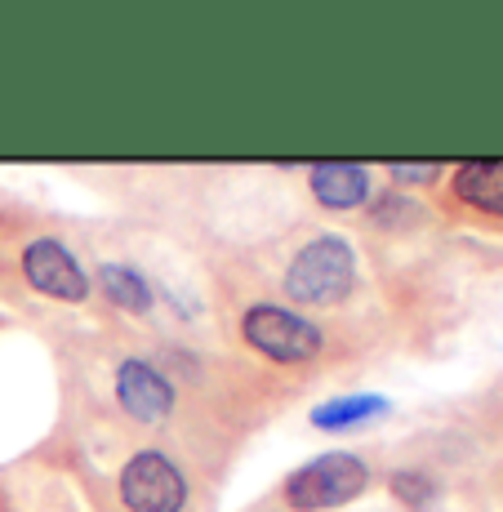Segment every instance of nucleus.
I'll use <instances>...</instances> for the list:
<instances>
[{"instance_id": "f257e3e1", "label": "nucleus", "mask_w": 503, "mask_h": 512, "mask_svg": "<svg viewBox=\"0 0 503 512\" xmlns=\"http://www.w3.org/2000/svg\"><path fill=\"white\" fill-rule=\"evenodd\" d=\"M352 290H357V254L334 232L308 236L281 268V294L299 312L339 308L352 299Z\"/></svg>"}, {"instance_id": "f03ea898", "label": "nucleus", "mask_w": 503, "mask_h": 512, "mask_svg": "<svg viewBox=\"0 0 503 512\" xmlns=\"http://www.w3.org/2000/svg\"><path fill=\"white\" fill-rule=\"evenodd\" d=\"M236 334L241 343L263 357L268 366H285V370H299V366H317L330 348L325 330L308 312L290 308V303H268V299H254L241 308L236 317Z\"/></svg>"}, {"instance_id": "7ed1b4c3", "label": "nucleus", "mask_w": 503, "mask_h": 512, "mask_svg": "<svg viewBox=\"0 0 503 512\" xmlns=\"http://www.w3.org/2000/svg\"><path fill=\"white\" fill-rule=\"evenodd\" d=\"M14 268L23 290H32L36 299L67 303V308H85L94 299L90 268L76 259V250L54 232H32L14 245Z\"/></svg>"}, {"instance_id": "20e7f679", "label": "nucleus", "mask_w": 503, "mask_h": 512, "mask_svg": "<svg viewBox=\"0 0 503 512\" xmlns=\"http://www.w3.org/2000/svg\"><path fill=\"white\" fill-rule=\"evenodd\" d=\"M370 486H374V468L366 455L330 450V455L299 464L281 481V504L290 512H330L361 499Z\"/></svg>"}, {"instance_id": "39448f33", "label": "nucleus", "mask_w": 503, "mask_h": 512, "mask_svg": "<svg viewBox=\"0 0 503 512\" xmlns=\"http://www.w3.org/2000/svg\"><path fill=\"white\" fill-rule=\"evenodd\" d=\"M116 499L125 512H187L192 486L170 450L143 446L116 472Z\"/></svg>"}, {"instance_id": "423d86ee", "label": "nucleus", "mask_w": 503, "mask_h": 512, "mask_svg": "<svg viewBox=\"0 0 503 512\" xmlns=\"http://www.w3.org/2000/svg\"><path fill=\"white\" fill-rule=\"evenodd\" d=\"M112 406L138 428H161L179 406V388L156 357L121 352V357H112Z\"/></svg>"}, {"instance_id": "0eeeda50", "label": "nucleus", "mask_w": 503, "mask_h": 512, "mask_svg": "<svg viewBox=\"0 0 503 512\" xmlns=\"http://www.w3.org/2000/svg\"><path fill=\"white\" fill-rule=\"evenodd\" d=\"M450 210L503 223V161H463L446 174Z\"/></svg>"}, {"instance_id": "6e6552de", "label": "nucleus", "mask_w": 503, "mask_h": 512, "mask_svg": "<svg viewBox=\"0 0 503 512\" xmlns=\"http://www.w3.org/2000/svg\"><path fill=\"white\" fill-rule=\"evenodd\" d=\"M374 174L370 165H352V161H325L308 170V192L321 210L330 214H348V210H366L374 196Z\"/></svg>"}, {"instance_id": "1a4fd4ad", "label": "nucleus", "mask_w": 503, "mask_h": 512, "mask_svg": "<svg viewBox=\"0 0 503 512\" xmlns=\"http://www.w3.org/2000/svg\"><path fill=\"white\" fill-rule=\"evenodd\" d=\"M94 290H103V299L112 308H121L125 317H138L147 321L156 312V285L147 277L138 263H125V259H103L94 268Z\"/></svg>"}, {"instance_id": "9d476101", "label": "nucleus", "mask_w": 503, "mask_h": 512, "mask_svg": "<svg viewBox=\"0 0 503 512\" xmlns=\"http://www.w3.org/2000/svg\"><path fill=\"white\" fill-rule=\"evenodd\" d=\"M388 397H334L325 406L312 410V428L321 432H352V428H366V423L388 415Z\"/></svg>"}, {"instance_id": "9b49d317", "label": "nucleus", "mask_w": 503, "mask_h": 512, "mask_svg": "<svg viewBox=\"0 0 503 512\" xmlns=\"http://www.w3.org/2000/svg\"><path fill=\"white\" fill-rule=\"evenodd\" d=\"M388 490L397 504H406L410 512H423L432 499L441 495V481L428 468H392L388 472Z\"/></svg>"}, {"instance_id": "f8f14e48", "label": "nucleus", "mask_w": 503, "mask_h": 512, "mask_svg": "<svg viewBox=\"0 0 503 512\" xmlns=\"http://www.w3.org/2000/svg\"><path fill=\"white\" fill-rule=\"evenodd\" d=\"M406 219H423V210L414 201H406V196H379V201H370V223L374 228H397V223Z\"/></svg>"}, {"instance_id": "ddd939ff", "label": "nucleus", "mask_w": 503, "mask_h": 512, "mask_svg": "<svg viewBox=\"0 0 503 512\" xmlns=\"http://www.w3.org/2000/svg\"><path fill=\"white\" fill-rule=\"evenodd\" d=\"M446 165H414V161H397L388 165V179L392 187H437L441 179H446Z\"/></svg>"}, {"instance_id": "4468645a", "label": "nucleus", "mask_w": 503, "mask_h": 512, "mask_svg": "<svg viewBox=\"0 0 503 512\" xmlns=\"http://www.w3.org/2000/svg\"><path fill=\"white\" fill-rule=\"evenodd\" d=\"M490 428H495L499 437H503V392L495 397V406H490Z\"/></svg>"}, {"instance_id": "2eb2a0df", "label": "nucleus", "mask_w": 503, "mask_h": 512, "mask_svg": "<svg viewBox=\"0 0 503 512\" xmlns=\"http://www.w3.org/2000/svg\"><path fill=\"white\" fill-rule=\"evenodd\" d=\"M499 499H503V464H499Z\"/></svg>"}]
</instances>
